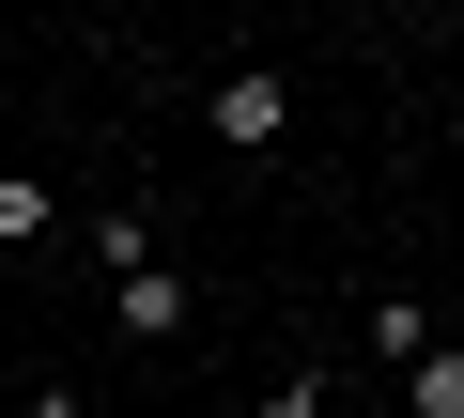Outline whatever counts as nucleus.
<instances>
[{"label":"nucleus","instance_id":"obj_1","mask_svg":"<svg viewBox=\"0 0 464 418\" xmlns=\"http://www.w3.org/2000/svg\"><path fill=\"white\" fill-rule=\"evenodd\" d=\"M201 124H217V140H232V155H264V140H279V124H295V78H279V63H232V78H217V93H201Z\"/></svg>","mask_w":464,"mask_h":418},{"label":"nucleus","instance_id":"obj_2","mask_svg":"<svg viewBox=\"0 0 464 418\" xmlns=\"http://www.w3.org/2000/svg\"><path fill=\"white\" fill-rule=\"evenodd\" d=\"M109 310H124V341H186V310H201V295H186L170 264H140V279H109Z\"/></svg>","mask_w":464,"mask_h":418},{"label":"nucleus","instance_id":"obj_3","mask_svg":"<svg viewBox=\"0 0 464 418\" xmlns=\"http://www.w3.org/2000/svg\"><path fill=\"white\" fill-rule=\"evenodd\" d=\"M433 341H449V326H433V295H372V356H402V372H418Z\"/></svg>","mask_w":464,"mask_h":418},{"label":"nucleus","instance_id":"obj_4","mask_svg":"<svg viewBox=\"0 0 464 418\" xmlns=\"http://www.w3.org/2000/svg\"><path fill=\"white\" fill-rule=\"evenodd\" d=\"M63 233V186H32V170H0V248H47Z\"/></svg>","mask_w":464,"mask_h":418},{"label":"nucleus","instance_id":"obj_5","mask_svg":"<svg viewBox=\"0 0 464 418\" xmlns=\"http://www.w3.org/2000/svg\"><path fill=\"white\" fill-rule=\"evenodd\" d=\"M93 264H109V279L155 264V201H109V218H93Z\"/></svg>","mask_w":464,"mask_h":418},{"label":"nucleus","instance_id":"obj_6","mask_svg":"<svg viewBox=\"0 0 464 418\" xmlns=\"http://www.w3.org/2000/svg\"><path fill=\"white\" fill-rule=\"evenodd\" d=\"M402 403H418V418H464V341H433V356L402 372Z\"/></svg>","mask_w":464,"mask_h":418},{"label":"nucleus","instance_id":"obj_7","mask_svg":"<svg viewBox=\"0 0 464 418\" xmlns=\"http://www.w3.org/2000/svg\"><path fill=\"white\" fill-rule=\"evenodd\" d=\"M264 418H341V387H325V372H279V387H264Z\"/></svg>","mask_w":464,"mask_h":418},{"label":"nucleus","instance_id":"obj_8","mask_svg":"<svg viewBox=\"0 0 464 418\" xmlns=\"http://www.w3.org/2000/svg\"><path fill=\"white\" fill-rule=\"evenodd\" d=\"M16 418H93V403H78V387H32V403H16Z\"/></svg>","mask_w":464,"mask_h":418}]
</instances>
